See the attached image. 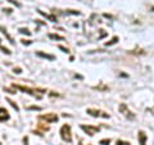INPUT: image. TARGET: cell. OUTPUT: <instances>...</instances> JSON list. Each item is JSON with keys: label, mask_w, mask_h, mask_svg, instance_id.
I'll use <instances>...</instances> for the list:
<instances>
[{"label": "cell", "mask_w": 154, "mask_h": 145, "mask_svg": "<svg viewBox=\"0 0 154 145\" xmlns=\"http://www.w3.org/2000/svg\"><path fill=\"white\" fill-rule=\"evenodd\" d=\"M0 42H2V40H0Z\"/></svg>", "instance_id": "obj_25"}, {"label": "cell", "mask_w": 154, "mask_h": 145, "mask_svg": "<svg viewBox=\"0 0 154 145\" xmlns=\"http://www.w3.org/2000/svg\"><path fill=\"white\" fill-rule=\"evenodd\" d=\"M80 127L82 128L84 131L89 135V136H94L95 134H98V132L100 131L99 127H96V126H90V125H88V126H86V125H81Z\"/></svg>", "instance_id": "obj_5"}, {"label": "cell", "mask_w": 154, "mask_h": 145, "mask_svg": "<svg viewBox=\"0 0 154 145\" xmlns=\"http://www.w3.org/2000/svg\"><path fill=\"white\" fill-rule=\"evenodd\" d=\"M19 32L23 33V35H27V36H31V32L27 30V28H19Z\"/></svg>", "instance_id": "obj_16"}, {"label": "cell", "mask_w": 154, "mask_h": 145, "mask_svg": "<svg viewBox=\"0 0 154 145\" xmlns=\"http://www.w3.org/2000/svg\"><path fill=\"white\" fill-rule=\"evenodd\" d=\"M7 101H8V103H9V104H11V105H12V107H13L14 109H16V110H17V112H18V110H19V107H18V105H17L16 103H14V101H13V100H11V99H8V98H7Z\"/></svg>", "instance_id": "obj_14"}, {"label": "cell", "mask_w": 154, "mask_h": 145, "mask_svg": "<svg viewBox=\"0 0 154 145\" xmlns=\"http://www.w3.org/2000/svg\"><path fill=\"white\" fill-rule=\"evenodd\" d=\"M36 55L40 57V58H45V59H49V60H54V59H55L54 55L46 54V53H42V51H36Z\"/></svg>", "instance_id": "obj_9"}, {"label": "cell", "mask_w": 154, "mask_h": 145, "mask_svg": "<svg viewBox=\"0 0 154 145\" xmlns=\"http://www.w3.org/2000/svg\"><path fill=\"white\" fill-rule=\"evenodd\" d=\"M48 37L51 39V40H59V41H63V40H64L63 36H59V35H57V33H49V35H48Z\"/></svg>", "instance_id": "obj_12"}, {"label": "cell", "mask_w": 154, "mask_h": 145, "mask_svg": "<svg viewBox=\"0 0 154 145\" xmlns=\"http://www.w3.org/2000/svg\"><path fill=\"white\" fill-rule=\"evenodd\" d=\"M118 41H119L118 36H114L113 39H110L109 41H107V42H105V46H112V45H114V44H117Z\"/></svg>", "instance_id": "obj_11"}, {"label": "cell", "mask_w": 154, "mask_h": 145, "mask_svg": "<svg viewBox=\"0 0 154 145\" xmlns=\"http://www.w3.org/2000/svg\"><path fill=\"white\" fill-rule=\"evenodd\" d=\"M21 72H22V69H21V68H14V73H18V75H19Z\"/></svg>", "instance_id": "obj_24"}, {"label": "cell", "mask_w": 154, "mask_h": 145, "mask_svg": "<svg viewBox=\"0 0 154 145\" xmlns=\"http://www.w3.org/2000/svg\"><path fill=\"white\" fill-rule=\"evenodd\" d=\"M38 119H41V121H46L48 123H54L57 122L58 119V116L55 113H46V114H41L40 117H38Z\"/></svg>", "instance_id": "obj_4"}, {"label": "cell", "mask_w": 154, "mask_h": 145, "mask_svg": "<svg viewBox=\"0 0 154 145\" xmlns=\"http://www.w3.org/2000/svg\"><path fill=\"white\" fill-rule=\"evenodd\" d=\"M38 13H40L41 16H44L45 18H48L49 21H51V22H57V17H55V16H51V14H46V13H44L42 11H38Z\"/></svg>", "instance_id": "obj_10"}, {"label": "cell", "mask_w": 154, "mask_h": 145, "mask_svg": "<svg viewBox=\"0 0 154 145\" xmlns=\"http://www.w3.org/2000/svg\"><path fill=\"white\" fill-rule=\"evenodd\" d=\"M0 31H2V32L4 33V35H5V36L8 37V40H9V41H11V42H12V44H13V42H14V41H13V39H12L11 36H9V35H8V32H7V28H5V27H3V26H0Z\"/></svg>", "instance_id": "obj_13"}, {"label": "cell", "mask_w": 154, "mask_h": 145, "mask_svg": "<svg viewBox=\"0 0 154 145\" xmlns=\"http://www.w3.org/2000/svg\"><path fill=\"white\" fill-rule=\"evenodd\" d=\"M4 91H7L9 94H16V90H11V89H5V88H4Z\"/></svg>", "instance_id": "obj_20"}, {"label": "cell", "mask_w": 154, "mask_h": 145, "mask_svg": "<svg viewBox=\"0 0 154 145\" xmlns=\"http://www.w3.org/2000/svg\"><path fill=\"white\" fill-rule=\"evenodd\" d=\"M117 145H131L128 141H122V140H117Z\"/></svg>", "instance_id": "obj_18"}, {"label": "cell", "mask_w": 154, "mask_h": 145, "mask_svg": "<svg viewBox=\"0 0 154 145\" xmlns=\"http://www.w3.org/2000/svg\"><path fill=\"white\" fill-rule=\"evenodd\" d=\"M0 50H2L3 53H5V54H7V55H11V54H12V51H11V50H9V49H7V48H5V46H3V45H0Z\"/></svg>", "instance_id": "obj_15"}, {"label": "cell", "mask_w": 154, "mask_h": 145, "mask_svg": "<svg viewBox=\"0 0 154 145\" xmlns=\"http://www.w3.org/2000/svg\"><path fill=\"white\" fill-rule=\"evenodd\" d=\"M137 137H139V143H140V145H146L148 136H146V134H145V132H144V131H139Z\"/></svg>", "instance_id": "obj_8"}, {"label": "cell", "mask_w": 154, "mask_h": 145, "mask_svg": "<svg viewBox=\"0 0 154 145\" xmlns=\"http://www.w3.org/2000/svg\"><path fill=\"white\" fill-rule=\"evenodd\" d=\"M58 48H59V49H60V50H63L64 53H68V51H69L68 49H67V48H64V46H62V45H59V46H58Z\"/></svg>", "instance_id": "obj_22"}, {"label": "cell", "mask_w": 154, "mask_h": 145, "mask_svg": "<svg viewBox=\"0 0 154 145\" xmlns=\"http://www.w3.org/2000/svg\"><path fill=\"white\" fill-rule=\"evenodd\" d=\"M86 113H88L89 116H91V117H96V118H109L110 116L108 113L103 112V110H99V109H94V108H89L88 110H86Z\"/></svg>", "instance_id": "obj_3"}, {"label": "cell", "mask_w": 154, "mask_h": 145, "mask_svg": "<svg viewBox=\"0 0 154 145\" xmlns=\"http://www.w3.org/2000/svg\"><path fill=\"white\" fill-rule=\"evenodd\" d=\"M13 88L16 89V90L17 89L21 90V91H23V93H26V94H30V95L35 96V98H37V99H41V95H38L37 93H40V94H44L45 93V90H42V89H30V88H26V86L16 85V84L13 85Z\"/></svg>", "instance_id": "obj_1"}, {"label": "cell", "mask_w": 154, "mask_h": 145, "mask_svg": "<svg viewBox=\"0 0 154 145\" xmlns=\"http://www.w3.org/2000/svg\"><path fill=\"white\" fill-rule=\"evenodd\" d=\"M99 144H102V145H109L110 144V139H103V140H100Z\"/></svg>", "instance_id": "obj_17"}, {"label": "cell", "mask_w": 154, "mask_h": 145, "mask_svg": "<svg viewBox=\"0 0 154 145\" xmlns=\"http://www.w3.org/2000/svg\"><path fill=\"white\" fill-rule=\"evenodd\" d=\"M8 2H9V3H12V4H14L16 7H19V4L16 2V0H8Z\"/></svg>", "instance_id": "obj_23"}, {"label": "cell", "mask_w": 154, "mask_h": 145, "mask_svg": "<svg viewBox=\"0 0 154 145\" xmlns=\"http://www.w3.org/2000/svg\"><path fill=\"white\" fill-rule=\"evenodd\" d=\"M21 41H22V44H25V45H30V44H32V41H31V40H27V41H26V40H21Z\"/></svg>", "instance_id": "obj_21"}, {"label": "cell", "mask_w": 154, "mask_h": 145, "mask_svg": "<svg viewBox=\"0 0 154 145\" xmlns=\"http://www.w3.org/2000/svg\"><path fill=\"white\" fill-rule=\"evenodd\" d=\"M27 109H30V110H41L40 107H35V105H32V107H28Z\"/></svg>", "instance_id": "obj_19"}, {"label": "cell", "mask_w": 154, "mask_h": 145, "mask_svg": "<svg viewBox=\"0 0 154 145\" xmlns=\"http://www.w3.org/2000/svg\"><path fill=\"white\" fill-rule=\"evenodd\" d=\"M119 112H121V113L125 116V117H127L128 119H131V121L135 119V114L127 108V105L125 104V103H122L121 105H119Z\"/></svg>", "instance_id": "obj_6"}, {"label": "cell", "mask_w": 154, "mask_h": 145, "mask_svg": "<svg viewBox=\"0 0 154 145\" xmlns=\"http://www.w3.org/2000/svg\"><path fill=\"white\" fill-rule=\"evenodd\" d=\"M60 137L63 141L66 143H71L72 141V132H71V126L69 125H63V126L60 127Z\"/></svg>", "instance_id": "obj_2"}, {"label": "cell", "mask_w": 154, "mask_h": 145, "mask_svg": "<svg viewBox=\"0 0 154 145\" xmlns=\"http://www.w3.org/2000/svg\"><path fill=\"white\" fill-rule=\"evenodd\" d=\"M9 119V113L5 108H0V122H5Z\"/></svg>", "instance_id": "obj_7"}]
</instances>
